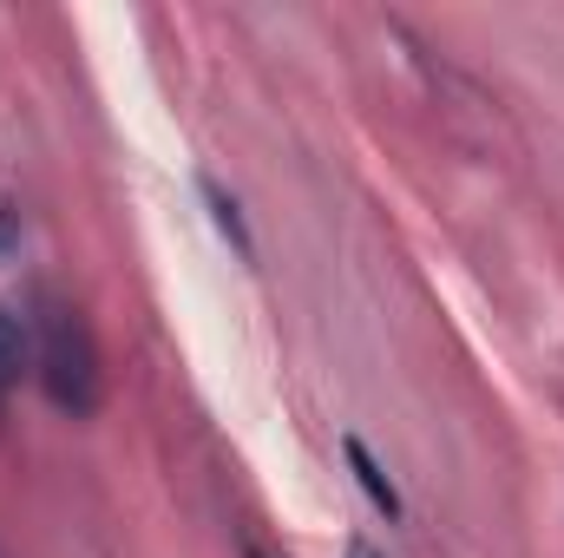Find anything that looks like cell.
<instances>
[{"instance_id":"cell-1","label":"cell","mask_w":564,"mask_h":558,"mask_svg":"<svg viewBox=\"0 0 564 558\" xmlns=\"http://www.w3.org/2000/svg\"><path fill=\"white\" fill-rule=\"evenodd\" d=\"M33 375L46 388V401L59 415L86 420L99 415V395H106V368H99V342H93V322L66 302H53L40 315V348H33Z\"/></svg>"},{"instance_id":"cell-2","label":"cell","mask_w":564,"mask_h":558,"mask_svg":"<svg viewBox=\"0 0 564 558\" xmlns=\"http://www.w3.org/2000/svg\"><path fill=\"white\" fill-rule=\"evenodd\" d=\"M341 453H348V473H355V486L368 493V506H375L381 519H401V493H394V480L381 473V460L368 453V440H355V433H348V440H341Z\"/></svg>"},{"instance_id":"cell-3","label":"cell","mask_w":564,"mask_h":558,"mask_svg":"<svg viewBox=\"0 0 564 558\" xmlns=\"http://www.w3.org/2000/svg\"><path fill=\"white\" fill-rule=\"evenodd\" d=\"M26 362H33V335H26V322L0 302V395L26 375Z\"/></svg>"},{"instance_id":"cell-4","label":"cell","mask_w":564,"mask_h":558,"mask_svg":"<svg viewBox=\"0 0 564 558\" xmlns=\"http://www.w3.org/2000/svg\"><path fill=\"white\" fill-rule=\"evenodd\" d=\"M204 197H210V211H217V230L250 257V230H243V217H237V197H224V184H217V178H204Z\"/></svg>"},{"instance_id":"cell-5","label":"cell","mask_w":564,"mask_h":558,"mask_svg":"<svg viewBox=\"0 0 564 558\" xmlns=\"http://www.w3.org/2000/svg\"><path fill=\"white\" fill-rule=\"evenodd\" d=\"M20 237H26V224H20V211H13V204L0 197V264H7L13 250H20Z\"/></svg>"},{"instance_id":"cell-6","label":"cell","mask_w":564,"mask_h":558,"mask_svg":"<svg viewBox=\"0 0 564 558\" xmlns=\"http://www.w3.org/2000/svg\"><path fill=\"white\" fill-rule=\"evenodd\" d=\"M348 558H381V552H375L368 539H355V546H348Z\"/></svg>"},{"instance_id":"cell-7","label":"cell","mask_w":564,"mask_h":558,"mask_svg":"<svg viewBox=\"0 0 564 558\" xmlns=\"http://www.w3.org/2000/svg\"><path fill=\"white\" fill-rule=\"evenodd\" d=\"M243 558H270V552H263V546H243Z\"/></svg>"}]
</instances>
